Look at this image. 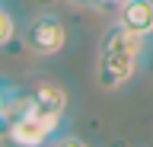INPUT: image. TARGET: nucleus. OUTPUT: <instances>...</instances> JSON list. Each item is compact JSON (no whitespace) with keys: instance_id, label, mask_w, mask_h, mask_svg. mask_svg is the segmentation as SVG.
I'll use <instances>...</instances> for the list:
<instances>
[{"instance_id":"nucleus-6","label":"nucleus","mask_w":153,"mask_h":147,"mask_svg":"<svg viewBox=\"0 0 153 147\" xmlns=\"http://www.w3.org/2000/svg\"><path fill=\"white\" fill-rule=\"evenodd\" d=\"M16 32H19L16 13H13V10L7 7V3L0 0V48H3V45H10V42L16 39Z\"/></svg>"},{"instance_id":"nucleus-5","label":"nucleus","mask_w":153,"mask_h":147,"mask_svg":"<svg viewBox=\"0 0 153 147\" xmlns=\"http://www.w3.org/2000/svg\"><path fill=\"white\" fill-rule=\"evenodd\" d=\"M118 22L137 35H153V0H124L118 7Z\"/></svg>"},{"instance_id":"nucleus-2","label":"nucleus","mask_w":153,"mask_h":147,"mask_svg":"<svg viewBox=\"0 0 153 147\" xmlns=\"http://www.w3.org/2000/svg\"><path fill=\"white\" fill-rule=\"evenodd\" d=\"M67 125L64 115H48V112H35V109H26L19 115L10 118L7 125V134L3 141L10 144H19V147H35V144H48L61 134V128Z\"/></svg>"},{"instance_id":"nucleus-3","label":"nucleus","mask_w":153,"mask_h":147,"mask_svg":"<svg viewBox=\"0 0 153 147\" xmlns=\"http://www.w3.org/2000/svg\"><path fill=\"white\" fill-rule=\"evenodd\" d=\"M143 64V54L134 51H118V48H99L96 61V83L102 90H121L128 87Z\"/></svg>"},{"instance_id":"nucleus-1","label":"nucleus","mask_w":153,"mask_h":147,"mask_svg":"<svg viewBox=\"0 0 153 147\" xmlns=\"http://www.w3.org/2000/svg\"><path fill=\"white\" fill-rule=\"evenodd\" d=\"M67 42H70V29H67V22L61 19L57 13H51V10L29 16L26 26H22V45H26L32 54H38V58H54V54H61V51L67 48Z\"/></svg>"},{"instance_id":"nucleus-8","label":"nucleus","mask_w":153,"mask_h":147,"mask_svg":"<svg viewBox=\"0 0 153 147\" xmlns=\"http://www.w3.org/2000/svg\"><path fill=\"white\" fill-rule=\"evenodd\" d=\"M70 3H76V7H93L96 0H70Z\"/></svg>"},{"instance_id":"nucleus-7","label":"nucleus","mask_w":153,"mask_h":147,"mask_svg":"<svg viewBox=\"0 0 153 147\" xmlns=\"http://www.w3.org/2000/svg\"><path fill=\"white\" fill-rule=\"evenodd\" d=\"M121 3H124V0H96L93 7H96V10H118Z\"/></svg>"},{"instance_id":"nucleus-4","label":"nucleus","mask_w":153,"mask_h":147,"mask_svg":"<svg viewBox=\"0 0 153 147\" xmlns=\"http://www.w3.org/2000/svg\"><path fill=\"white\" fill-rule=\"evenodd\" d=\"M26 96H29V109H35V112H48V115H67V96L64 83H57V80H32L26 87Z\"/></svg>"}]
</instances>
